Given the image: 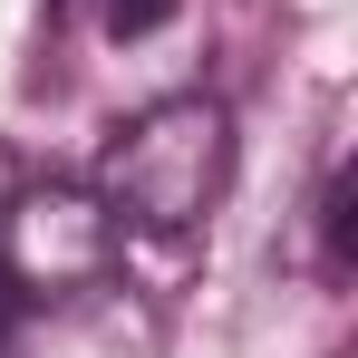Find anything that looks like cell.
Instances as JSON below:
<instances>
[{"label": "cell", "instance_id": "obj_1", "mask_svg": "<svg viewBox=\"0 0 358 358\" xmlns=\"http://www.w3.org/2000/svg\"><path fill=\"white\" fill-rule=\"evenodd\" d=\"M233 184V117L223 97H155L107 136L97 155V203L117 213V233L175 242L194 233Z\"/></svg>", "mask_w": 358, "mask_h": 358}, {"label": "cell", "instance_id": "obj_2", "mask_svg": "<svg viewBox=\"0 0 358 358\" xmlns=\"http://www.w3.org/2000/svg\"><path fill=\"white\" fill-rule=\"evenodd\" d=\"M117 262V213L97 184H20L0 203V291L10 300H78Z\"/></svg>", "mask_w": 358, "mask_h": 358}, {"label": "cell", "instance_id": "obj_3", "mask_svg": "<svg viewBox=\"0 0 358 358\" xmlns=\"http://www.w3.org/2000/svg\"><path fill=\"white\" fill-rule=\"evenodd\" d=\"M320 252H329V271H349V165L339 155L320 175Z\"/></svg>", "mask_w": 358, "mask_h": 358}, {"label": "cell", "instance_id": "obj_4", "mask_svg": "<svg viewBox=\"0 0 358 358\" xmlns=\"http://www.w3.org/2000/svg\"><path fill=\"white\" fill-rule=\"evenodd\" d=\"M184 0H107V39H155Z\"/></svg>", "mask_w": 358, "mask_h": 358}, {"label": "cell", "instance_id": "obj_5", "mask_svg": "<svg viewBox=\"0 0 358 358\" xmlns=\"http://www.w3.org/2000/svg\"><path fill=\"white\" fill-rule=\"evenodd\" d=\"M10 194H20V155L0 145V203H10Z\"/></svg>", "mask_w": 358, "mask_h": 358}, {"label": "cell", "instance_id": "obj_6", "mask_svg": "<svg viewBox=\"0 0 358 358\" xmlns=\"http://www.w3.org/2000/svg\"><path fill=\"white\" fill-rule=\"evenodd\" d=\"M49 10H59V0H49Z\"/></svg>", "mask_w": 358, "mask_h": 358}]
</instances>
